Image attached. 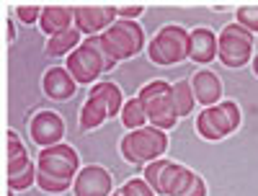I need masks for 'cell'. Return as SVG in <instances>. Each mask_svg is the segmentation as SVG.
Segmentation results:
<instances>
[{"label":"cell","mask_w":258,"mask_h":196,"mask_svg":"<svg viewBox=\"0 0 258 196\" xmlns=\"http://www.w3.org/2000/svg\"><path fill=\"white\" fill-rule=\"evenodd\" d=\"M240 106L235 101H220L217 106H209L197 116V132L207 142H217L230 137L240 126Z\"/></svg>","instance_id":"5b68a950"},{"label":"cell","mask_w":258,"mask_h":196,"mask_svg":"<svg viewBox=\"0 0 258 196\" xmlns=\"http://www.w3.org/2000/svg\"><path fill=\"white\" fill-rule=\"evenodd\" d=\"M73 183L75 181H70V178H57V176H47V173H39L36 176V186L47 193H64Z\"/></svg>","instance_id":"603a6c76"},{"label":"cell","mask_w":258,"mask_h":196,"mask_svg":"<svg viewBox=\"0 0 258 196\" xmlns=\"http://www.w3.org/2000/svg\"><path fill=\"white\" fill-rule=\"evenodd\" d=\"M39 26L44 34L57 36L75 26V8L73 6H44L39 18Z\"/></svg>","instance_id":"2e32d148"},{"label":"cell","mask_w":258,"mask_h":196,"mask_svg":"<svg viewBox=\"0 0 258 196\" xmlns=\"http://www.w3.org/2000/svg\"><path fill=\"white\" fill-rule=\"evenodd\" d=\"M116 64L119 62L103 47L101 36H85L83 44L73 54H68L64 68H68V73L75 78L78 85H96V80L103 73H111Z\"/></svg>","instance_id":"6da1fadb"},{"label":"cell","mask_w":258,"mask_h":196,"mask_svg":"<svg viewBox=\"0 0 258 196\" xmlns=\"http://www.w3.org/2000/svg\"><path fill=\"white\" fill-rule=\"evenodd\" d=\"M83 44V34L73 26V29H68V31H62V34H57V36H49L47 39V47H44V54L47 57H68V54H73L78 47Z\"/></svg>","instance_id":"ac0fdd59"},{"label":"cell","mask_w":258,"mask_h":196,"mask_svg":"<svg viewBox=\"0 0 258 196\" xmlns=\"http://www.w3.org/2000/svg\"><path fill=\"white\" fill-rule=\"evenodd\" d=\"M181 196H207V183H204V178L199 176V173H194L188 188H186Z\"/></svg>","instance_id":"f1b7e54d"},{"label":"cell","mask_w":258,"mask_h":196,"mask_svg":"<svg viewBox=\"0 0 258 196\" xmlns=\"http://www.w3.org/2000/svg\"><path fill=\"white\" fill-rule=\"evenodd\" d=\"M111 196H121V193H119V191H114V193H111Z\"/></svg>","instance_id":"d6a6232c"},{"label":"cell","mask_w":258,"mask_h":196,"mask_svg":"<svg viewBox=\"0 0 258 196\" xmlns=\"http://www.w3.org/2000/svg\"><path fill=\"white\" fill-rule=\"evenodd\" d=\"M238 21L235 24H240L245 31L250 34H258V3H248V6H240L238 8Z\"/></svg>","instance_id":"cb8c5ba5"},{"label":"cell","mask_w":258,"mask_h":196,"mask_svg":"<svg viewBox=\"0 0 258 196\" xmlns=\"http://www.w3.org/2000/svg\"><path fill=\"white\" fill-rule=\"evenodd\" d=\"M121 124L129 129V132H135V129H142V126H147V114H145V106H142V101L135 96V98H129V101H124V108H121Z\"/></svg>","instance_id":"44dd1931"},{"label":"cell","mask_w":258,"mask_h":196,"mask_svg":"<svg viewBox=\"0 0 258 196\" xmlns=\"http://www.w3.org/2000/svg\"><path fill=\"white\" fill-rule=\"evenodd\" d=\"M6 29H8V34H6V36H8V41H13V39H16V29H13L11 21H8V26H6Z\"/></svg>","instance_id":"f546056e"},{"label":"cell","mask_w":258,"mask_h":196,"mask_svg":"<svg viewBox=\"0 0 258 196\" xmlns=\"http://www.w3.org/2000/svg\"><path fill=\"white\" fill-rule=\"evenodd\" d=\"M253 75L258 78V54H253Z\"/></svg>","instance_id":"4dcf8cb0"},{"label":"cell","mask_w":258,"mask_h":196,"mask_svg":"<svg viewBox=\"0 0 258 196\" xmlns=\"http://www.w3.org/2000/svg\"><path fill=\"white\" fill-rule=\"evenodd\" d=\"M121 196H158L153 188H150V183L145 178H132V181H126L121 188H119Z\"/></svg>","instance_id":"484cf974"},{"label":"cell","mask_w":258,"mask_h":196,"mask_svg":"<svg viewBox=\"0 0 258 196\" xmlns=\"http://www.w3.org/2000/svg\"><path fill=\"white\" fill-rule=\"evenodd\" d=\"M75 196H111L114 178L103 165H85L75 176Z\"/></svg>","instance_id":"8fae6325"},{"label":"cell","mask_w":258,"mask_h":196,"mask_svg":"<svg viewBox=\"0 0 258 196\" xmlns=\"http://www.w3.org/2000/svg\"><path fill=\"white\" fill-rule=\"evenodd\" d=\"M145 13V6L142 3H129V6H116V16L119 18H124V21H135L137 16H142Z\"/></svg>","instance_id":"83f0119b"},{"label":"cell","mask_w":258,"mask_h":196,"mask_svg":"<svg viewBox=\"0 0 258 196\" xmlns=\"http://www.w3.org/2000/svg\"><path fill=\"white\" fill-rule=\"evenodd\" d=\"M191 91H194L197 103H202L204 108L217 106L222 101V80L212 70H199L197 75L191 78Z\"/></svg>","instance_id":"9a60e30c"},{"label":"cell","mask_w":258,"mask_h":196,"mask_svg":"<svg viewBox=\"0 0 258 196\" xmlns=\"http://www.w3.org/2000/svg\"><path fill=\"white\" fill-rule=\"evenodd\" d=\"M29 132L39 147H52L59 145L64 137V121L57 111H39L29 121Z\"/></svg>","instance_id":"7c38bea8"},{"label":"cell","mask_w":258,"mask_h":196,"mask_svg":"<svg viewBox=\"0 0 258 196\" xmlns=\"http://www.w3.org/2000/svg\"><path fill=\"white\" fill-rule=\"evenodd\" d=\"M170 91H173V103H176V111H178V119L181 116H188L194 111V91H191V80H178L170 85Z\"/></svg>","instance_id":"7402d4cb"},{"label":"cell","mask_w":258,"mask_h":196,"mask_svg":"<svg viewBox=\"0 0 258 196\" xmlns=\"http://www.w3.org/2000/svg\"><path fill=\"white\" fill-rule=\"evenodd\" d=\"M142 178L150 183V188L158 196H181L194 178V170L168 158H158L145 165Z\"/></svg>","instance_id":"277c9868"},{"label":"cell","mask_w":258,"mask_h":196,"mask_svg":"<svg viewBox=\"0 0 258 196\" xmlns=\"http://www.w3.org/2000/svg\"><path fill=\"white\" fill-rule=\"evenodd\" d=\"M36 176H39V168H36V163H31L24 173H18V176L8 178V188H13V191H24V188H29L31 183H36Z\"/></svg>","instance_id":"d4e9b609"},{"label":"cell","mask_w":258,"mask_h":196,"mask_svg":"<svg viewBox=\"0 0 258 196\" xmlns=\"http://www.w3.org/2000/svg\"><path fill=\"white\" fill-rule=\"evenodd\" d=\"M137 98L145 106V114H147V124L150 126H158L163 132L173 129L178 121V111H176V103H173V91H170V83L165 80H153L142 85V91L137 93Z\"/></svg>","instance_id":"3957f363"},{"label":"cell","mask_w":258,"mask_h":196,"mask_svg":"<svg viewBox=\"0 0 258 196\" xmlns=\"http://www.w3.org/2000/svg\"><path fill=\"white\" fill-rule=\"evenodd\" d=\"M214 57H217V34L207 26H197L194 31H188V59L209 64Z\"/></svg>","instance_id":"5bb4252c"},{"label":"cell","mask_w":258,"mask_h":196,"mask_svg":"<svg viewBox=\"0 0 258 196\" xmlns=\"http://www.w3.org/2000/svg\"><path fill=\"white\" fill-rule=\"evenodd\" d=\"M88 98L101 101V103L106 106V111H109V119H111V116H119V114H121V108H124L121 88H119L116 83H109V80L96 83L93 88H91V93H88Z\"/></svg>","instance_id":"e0dca14e"},{"label":"cell","mask_w":258,"mask_h":196,"mask_svg":"<svg viewBox=\"0 0 258 196\" xmlns=\"http://www.w3.org/2000/svg\"><path fill=\"white\" fill-rule=\"evenodd\" d=\"M147 57L160 68H170V64L188 59V31L178 24L163 26L147 44Z\"/></svg>","instance_id":"8992f818"},{"label":"cell","mask_w":258,"mask_h":196,"mask_svg":"<svg viewBox=\"0 0 258 196\" xmlns=\"http://www.w3.org/2000/svg\"><path fill=\"white\" fill-rule=\"evenodd\" d=\"M41 6H31V3H21V6H16V16H18V21H24V24H39V18H41Z\"/></svg>","instance_id":"4316f807"},{"label":"cell","mask_w":258,"mask_h":196,"mask_svg":"<svg viewBox=\"0 0 258 196\" xmlns=\"http://www.w3.org/2000/svg\"><path fill=\"white\" fill-rule=\"evenodd\" d=\"M217 57L225 68H243L253 62V34L240 24H227L217 34Z\"/></svg>","instance_id":"ba28073f"},{"label":"cell","mask_w":258,"mask_h":196,"mask_svg":"<svg viewBox=\"0 0 258 196\" xmlns=\"http://www.w3.org/2000/svg\"><path fill=\"white\" fill-rule=\"evenodd\" d=\"M41 88H44V96L52 101H68L75 96L78 83L68 73V68H49L41 78Z\"/></svg>","instance_id":"4fadbf2b"},{"label":"cell","mask_w":258,"mask_h":196,"mask_svg":"<svg viewBox=\"0 0 258 196\" xmlns=\"http://www.w3.org/2000/svg\"><path fill=\"white\" fill-rule=\"evenodd\" d=\"M6 196H13V188H8V193H6Z\"/></svg>","instance_id":"1f68e13d"},{"label":"cell","mask_w":258,"mask_h":196,"mask_svg":"<svg viewBox=\"0 0 258 196\" xmlns=\"http://www.w3.org/2000/svg\"><path fill=\"white\" fill-rule=\"evenodd\" d=\"M101 41L103 47L109 49V54L121 62V59H129L142 52L145 47V31L137 21H124V18H116V24L109 26L103 34H101Z\"/></svg>","instance_id":"52a82bcc"},{"label":"cell","mask_w":258,"mask_h":196,"mask_svg":"<svg viewBox=\"0 0 258 196\" xmlns=\"http://www.w3.org/2000/svg\"><path fill=\"white\" fill-rule=\"evenodd\" d=\"M6 137H8V178H13L18 173H24L31 165V160H29V152L16 132H8Z\"/></svg>","instance_id":"d6986e66"},{"label":"cell","mask_w":258,"mask_h":196,"mask_svg":"<svg viewBox=\"0 0 258 196\" xmlns=\"http://www.w3.org/2000/svg\"><path fill=\"white\" fill-rule=\"evenodd\" d=\"M116 18V6H75V29L85 36H101Z\"/></svg>","instance_id":"30bf717a"},{"label":"cell","mask_w":258,"mask_h":196,"mask_svg":"<svg viewBox=\"0 0 258 196\" xmlns=\"http://www.w3.org/2000/svg\"><path fill=\"white\" fill-rule=\"evenodd\" d=\"M106 119H109V111H106V106L96 98H88L83 106H80V129L85 132H93L98 129Z\"/></svg>","instance_id":"ffe728a7"},{"label":"cell","mask_w":258,"mask_h":196,"mask_svg":"<svg viewBox=\"0 0 258 196\" xmlns=\"http://www.w3.org/2000/svg\"><path fill=\"white\" fill-rule=\"evenodd\" d=\"M36 168H39V173H47V176L75 181V176L80 173V155L73 145H64V142L52 145V147H41L39 158H36Z\"/></svg>","instance_id":"9c48e42d"},{"label":"cell","mask_w":258,"mask_h":196,"mask_svg":"<svg viewBox=\"0 0 258 196\" xmlns=\"http://www.w3.org/2000/svg\"><path fill=\"white\" fill-rule=\"evenodd\" d=\"M121 158L132 165H145V163H153L158 158L165 155L168 150V135L158 126H142L135 129V132H126L121 137Z\"/></svg>","instance_id":"7a4b0ae2"}]
</instances>
